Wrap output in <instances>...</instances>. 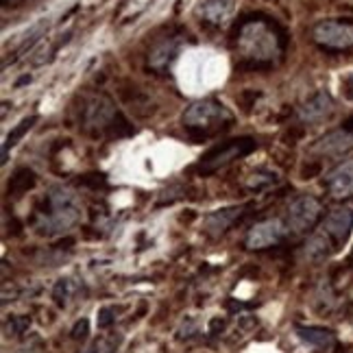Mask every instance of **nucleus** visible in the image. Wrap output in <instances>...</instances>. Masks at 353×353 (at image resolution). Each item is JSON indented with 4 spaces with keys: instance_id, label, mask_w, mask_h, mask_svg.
<instances>
[{
    "instance_id": "nucleus-11",
    "label": "nucleus",
    "mask_w": 353,
    "mask_h": 353,
    "mask_svg": "<svg viewBox=\"0 0 353 353\" xmlns=\"http://www.w3.org/2000/svg\"><path fill=\"white\" fill-rule=\"evenodd\" d=\"M323 229L332 236L336 244H345L353 229V210L351 208H336L327 214Z\"/></svg>"
},
{
    "instance_id": "nucleus-18",
    "label": "nucleus",
    "mask_w": 353,
    "mask_h": 353,
    "mask_svg": "<svg viewBox=\"0 0 353 353\" xmlns=\"http://www.w3.org/2000/svg\"><path fill=\"white\" fill-rule=\"evenodd\" d=\"M35 183H37V176L31 168H18L9 179V194L22 196L29 192V190H33Z\"/></svg>"
},
{
    "instance_id": "nucleus-30",
    "label": "nucleus",
    "mask_w": 353,
    "mask_h": 353,
    "mask_svg": "<svg viewBox=\"0 0 353 353\" xmlns=\"http://www.w3.org/2000/svg\"><path fill=\"white\" fill-rule=\"evenodd\" d=\"M5 3H9V0H5Z\"/></svg>"
},
{
    "instance_id": "nucleus-22",
    "label": "nucleus",
    "mask_w": 353,
    "mask_h": 353,
    "mask_svg": "<svg viewBox=\"0 0 353 353\" xmlns=\"http://www.w3.org/2000/svg\"><path fill=\"white\" fill-rule=\"evenodd\" d=\"M122 343V336L114 334V336H101L99 341H94L83 353H116L118 345Z\"/></svg>"
},
{
    "instance_id": "nucleus-25",
    "label": "nucleus",
    "mask_w": 353,
    "mask_h": 353,
    "mask_svg": "<svg viewBox=\"0 0 353 353\" xmlns=\"http://www.w3.org/2000/svg\"><path fill=\"white\" fill-rule=\"evenodd\" d=\"M88 334H90V321L88 319L77 321V325H74L72 332H70V336L74 338V341H83V338H88Z\"/></svg>"
},
{
    "instance_id": "nucleus-8",
    "label": "nucleus",
    "mask_w": 353,
    "mask_h": 353,
    "mask_svg": "<svg viewBox=\"0 0 353 353\" xmlns=\"http://www.w3.org/2000/svg\"><path fill=\"white\" fill-rule=\"evenodd\" d=\"M181 48V37L179 35H161L157 37L153 46L146 52V68L157 74H164L170 63L174 61L176 52Z\"/></svg>"
},
{
    "instance_id": "nucleus-12",
    "label": "nucleus",
    "mask_w": 353,
    "mask_h": 353,
    "mask_svg": "<svg viewBox=\"0 0 353 353\" xmlns=\"http://www.w3.org/2000/svg\"><path fill=\"white\" fill-rule=\"evenodd\" d=\"M234 11H236V0H203V5L199 9L203 22L214 26V29H223L232 20Z\"/></svg>"
},
{
    "instance_id": "nucleus-6",
    "label": "nucleus",
    "mask_w": 353,
    "mask_h": 353,
    "mask_svg": "<svg viewBox=\"0 0 353 353\" xmlns=\"http://www.w3.org/2000/svg\"><path fill=\"white\" fill-rule=\"evenodd\" d=\"M312 39L325 50H347L353 46V20H321L312 29Z\"/></svg>"
},
{
    "instance_id": "nucleus-28",
    "label": "nucleus",
    "mask_w": 353,
    "mask_h": 353,
    "mask_svg": "<svg viewBox=\"0 0 353 353\" xmlns=\"http://www.w3.org/2000/svg\"><path fill=\"white\" fill-rule=\"evenodd\" d=\"M223 327H225V321L214 319V321L210 323V334H216V330H223Z\"/></svg>"
},
{
    "instance_id": "nucleus-1",
    "label": "nucleus",
    "mask_w": 353,
    "mask_h": 353,
    "mask_svg": "<svg viewBox=\"0 0 353 353\" xmlns=\"http://www.w3.org/2000/svg\"><path fill=\"white\" fill-rule=\"evenodd\" d=\"M290 37L286 29L264 13H249L238 20L232 44L242 70H270L288 50Z\"/></svg>"
},
{
    "instance_id": "nucleus-5",
    "label": "nucleus",
    "mask_w": 353,
    "mask_h": 353,
    "mask_svg": "<svg viewBox=\"0 0 353 353\" xmlns=\"http://www.w3.org/2000/svg\"><path fill=\"white\" fill-rule=\"evenodd\" d=\"M257 142L249 135H242V138H232V140H225L219 146L210 148V151L201 157L196 172L201 174H212V172H219L221 168H227L229 164H234L236 159L247 157L255 151Z\"/></svg>"
},
{
    "instance_id": "nucleus-26",
    "label": "nucleus",
    "mask_w": 353,
    "mask_h": 353,
    "mask_svg": "<svg viewBox=\"0 0 353 353\" xmlns=\"http://www.w3.org/2000/svg\"><path fill=\"white\" fill-rule=\"evenodd\" d=\"M341 88H343V97L353 103V72H349L347 77H343Z\"/></svg>"
},
{
    "instance_id": "nucleus-21",
    "label": "nucleus",
    "mask_w": 353,
    "mask_h": 353,
    "mask_svg": "<svg viewBox=\"0 0 353 353\" xmlns=\"http://www.w3.org/2000/svg\"><path fill=\"white\" fill-rule=\"evenodd\" d=\"M275 183H277V174L270 170H255L251 172V176H247V188L251 192H260V190H266Z\"/></svg>"
},
{
    "instance_id": "nucleus-9",
    "label": "nucleus",
    "mask_w": 353,
    "mask_h": 353,
    "mask_svg": "<svg viewBox=\"0 0 353 353\" xmlns=\"http://www.w3.org/2000/svg\"><path fill=\"white\" fill-rule=\"evenodd\" d=\"M283 234H286V229H283L281 221H277V219L262 221V223L253 225L251 232L247 234V249L262 251L268 247H275L277 242L283 240Z\"/></svg>"
},
{
    "instance_id": "nucleus-20",
    "label": "nucleus",
    "mask_w": 353,
    "mask_h": 353,
    "mask_svg": "<svg viewBox=\"0 0 353 353\" xmlns=\"http://www.w3.org/2000/svg\"><path fill=\"white\" fill-rule=\"evenodd\" d=\"M77 294V283L74 279H59L55 286H52V299L59 307H68L70 299Z\"/></svg>"
},
{
    "instance_id": "nucleus-16",
    "label": "nucleus",
    "mask_w": 353,
    "mask_h": 353,
    "mask_svg": "<svg viewBox=\"0 0 353 353\" xmlns=\"http://www.w3.org/2000/svg\"><path fill=\"white\" fill-rule=\"evenodd\" d=\"M296 336L314 349H332L336 345V334L327 327H316V325H296Z\"/></svg>"
},
{
    "instance_id": "nucleus-14",
    "label": "nucleus",
    "mask_w": 353,
    "mask_h": 353,
    "mask_svg": "<svg viewBox=\"0 0 353 353\" xmlns=\"http://www.w3.org/2000/svg\"><path fill=\"white\" fill-rule=\"evenodd\" d=\"M353 148V133L347 129H338V131H330L327 135L312 146V151L319 155H343Z\"/></svg>"
},
{
    "instance_id": "nucleus-3",
    "label": "nucleus",
    "mask_w": 353,
    "mask_h": 353,
    "mask_svg": "<svg viewBox=\"0 0 353 353\" xmlns=\"http://www.w3.org/2000/svg\"><path fill=\"white\" fill-rule=\"evenodd\" d=\"M81 219V205L79 199L70 188L55 185L50 188L44 196V208L37 210L35 229L39 236H59L74 227Z\"/></svg>"
},
{
    "instance_id": "nucleus-2",
    "label": "nucleus",
    "mask_w": 353,
    "mask_h": 353,
    "mask_svg": "<svg viewBox=\"0 0 353 353\" xmlns=\"http://www.w3.org/2000/svg\"><path fill=\"white\" fill-rule=\"evenodd\" d=\"M79 122L92 138L118 140L133 133L131 122L118 110V105L107 94H90L79 107Z\"/></svg>"
},
{
    "instance_id": "nucleus-17",
    "label": "nucleus",
    "mask_w": 353,
    "mask_h": 353,
    "mask_svg": "<svg viewBox=\"0 0 353 353\" xmlns=\"http://www.w3.org/2000/svg\"><path fill=\"white\" fill-rule=\"evenodd\" d=\"M334 240H332V236L325 232H319V234H314L312 236L307 242H305V257L310 262H323V260H327V257L334 253Z\"/></svg>"
},
{
    "instance_id": "nucleus-23",
    "label": "nucleus",
    "mask_w": 353,
    "mask_h": 353,
    "mask_svg": "<svg viewBox=\"0 0 353 353\" xmlns=\"http://www.w3.org/2000/svg\"><path fill=\"white\" fill-rule=\"evenodd\" d=\"M29 327H31V319L22 316V314H16V316H11L9 321H5V336L7 338L22 336L24 332H29Z\"/></svg>"
},
{
    "instance_id": "nucleus-24",
    "label": "nucleus",
    "mask_w": 353,
    "mask_h": 353,
    "mask_svg": "<svg viewBox=\"0 0 353 353\" xmlns=\"http://www.w3.org/2000/svg\"><path fill=\"white\" fill-rule=\"evenodd\" d=\"M97 323H99V330H110L112 325L116 323V307H112V305L101 307Z\"/></svg>"
},
{
    "instance_id": "nucleus-29",
    "label": "nucleus",
    "mask_w": 353,
    "mask_h": 353,
    "mask_svg": "<svg viewBox=\"0 0 353 353\" xmlns=\"http://www.w3.org/2000/svg\"><path fill=\"white\" fill-rule=\"evenodd\" d=\"M343 129H347V131H351V133H353V116H349V118L343 122Z\"/></svg>"
},
{
    "instance_id": "nucleus-27",
    "label": "nucleus",
    "mask_w": 353,
    "mask_h": 353,
    "mask_svg": "<svg viewBox=\"0 0 353 353\" xmlns=\"http://www.w3.org/2000/svg\"><path fill=\"white\" fill-rule=\"evenodd\" d=\"M90 176H92V174L81 176V183H83V185H92V188L105 185V176H103V174H94V179H90Z\"/></svg>"
},
{
    "instance_id": "nucleus-19",
    "label": "nucleus",
    "mask_w": 353,
    "mask_h": 353,
    "mask_svg": "<svg viewBox=\"0 0 353 353\" xmlns=\"http://www.w3.org/2000/svg\"><path fill=\"white\" fill-rule=\"evenodd\" d=\"M37 122V116H29V118H24L18 127H13L11 129V133L7 135V140H5V144H3V164H7V157H9V148H13L16 146L26 133H29L31 129H33V125Z\"/></svg>"
},
{
    "instance_id": "nucleus-7",
    "label": "nucleus",
    "mask_w": 353,
    "mask_h": 353,
    "mask_svg": "<svg viewBox=\"0 0 353 353\" xmlns=\"http://www.w3.org/2000/svg\"><path fill=\"white\" fill-rule=\"evenodd\" d=\"M321 214H323L321 201L314 199V196H310V194H303V196H299V199H294L290 203V208H288V227L292 229L294 234H305L319 223Z\"/></svg>"
},
{
    "instance_id": "nucleus-10",
    "label": "nucleus",
    "mask_w": 353,
    "mask_h": 353,
    "mask_svg": "<svg viewBox=\"0 0 353 353\" xmlns=\"http://www.w3.org/2000/svg\"><path fill=\"white\" fill-rule=\"evenodd\" d=\"M332 112H334V99L330 97V92L319 90L299 107V120L305 122V125H316V122L325 120Z\"/></svg>"
},
{
    "instance_id": "nucleus-4",
    "label": "nucleus",
    "mask_w": 353,
    "mask_h": 353,
    "mask_svg": "<svg viewBox=\"0 0 353 353\" xmlns=\"http://www.w3.org/2000/svg\"><path fill=\"white\" fill-rule=\"evenodd\" d=\"M234 116L227 107L216 99H201L194 101L181 116L183 129L192 135L194 140H208L216 133L232 127Z\"/></svg>"
},
{
    "instance_id": "nucleus-15",
    "label": "nucleus",
    "mask_w": 353,
    "mask_h": 353,
    "mask_svg": "<svg viewBox=\"0 0 353 353\" xmlns=\"http://www.w3.org/2000/svg\"><path fill=\"white\" fill-rule=\"evenodd\" d=\"M327 188L336 199H347L353 194V159H345L327 174Z\"/></svg>"
},
{
    "instance_id": "nucleus-13",
    "label": "nucleus",
    "mask_w": 353,
    "mask_h": 353,
    "mask_svg": "<svg viewBox=\"0 0 353 353\" xmlns=\"http://www.w3.org/2000/svg\"><path fill=\"white\" fill-rule=\"evenodd\" d=\"M247 208H225V210H216L212 214L205 216V232L212 236V238H221L223 234H227L229 229H232L238 221L240 216L244 214Z\"/></svg>"
}]
</instances>
